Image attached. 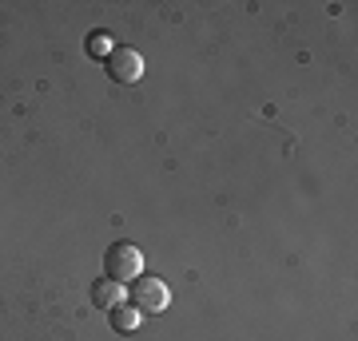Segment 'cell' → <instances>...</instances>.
I'll use <instances>...</instances> for the list:
<instances>
[{
    "mask_svg": "<svg viewBox=\"0 0 358 341\" xmlns=\"http://www.w3.org/2000/svg\"><path fill=\"white\" fill-rule=\"evenodd\" d=\"M103 274L112 282H136L143 274V254L140 246H131V242H112L108 254H103Z\"/></svg>",
    "mask_w": 358,
    "mask_h": 341,
    "instance_id": "obj_1",
    "label": "cell"
},
{
    "mask_svg": "<svg viewBox=\"0 0 358 341\" xmlns=\"http://www.w3.org/2000/svg\"><path fill=\"white\" fill-rule=\"evenodd\" d=\"M131 305H136L140 314H164L167 305H171V290H167L159 278L140 274V278L131 282Z\"/></svg>",
    "mask_w": 358,
    "mask_h": 341,
    "instance_id": "obj_2",
    "label": "cell"
},
{
    "mask_svg": "<svg viewBox=\"0 0 358 341\" xmlns=\"http://www.w3.org/2000/svg\"><path fill=\"white\" fill-rule=\"evenodd\" d=\"M103 63H108V76L115 84H136L143 76V56L136 48H112V56Z\"/></svg>",
    "mask_w": 358,
    "mask_h": 341,
    "instance_id": "obj_3",
    "label": "cell"
},
{
    "mask_svg": "<svg viewBox=\"0 0 358 341\" xmlns=\"http://www.w3.org/2000/svg\"><path fill=\"white\" fill-rule=\"evenodd\" d=\"M108 317H112V329L115 333H136V329H140V321H143V314L140 310H136V305H112V310H108Z\"/></svg>",
    "mask_w": 358,
    "mask_h": 341,
    "instance_id": "obj_4",
    "label": "cell"
},
{
    "mask_svg": "<svg viewBox=\"0 0 358 341\" xmlns=\"http://www.w3.org/2000/svg\"><path fill=\"white\" fill-rule=\"evenodd\" d=\"M92 302L100 305V310H112V305L124 302V286H120V282H112V278L96 282V286H92Z\"/></svg>",
    "mask_w": 358,
    "mask_h": 341,
    "instance_id": "obj_5",
    "label": "cell"
},
{
    "mask_svg": "<svg viewBox=\"0 0 358 341\" xmlns=\"http://www.w3.org/2000/svg\"><path fill=\"white\" fill-rule=\"evenodd\" d=\"M112 48H115V44L108 36H100V32H92V36H88V52L96 56V60H108V56H112Z\"/></svg>",
    "mask_w": 358,
    "mask_h": 341,
    "instance_id": "obj_6",
    "label": "cell"
}]
</instances>
